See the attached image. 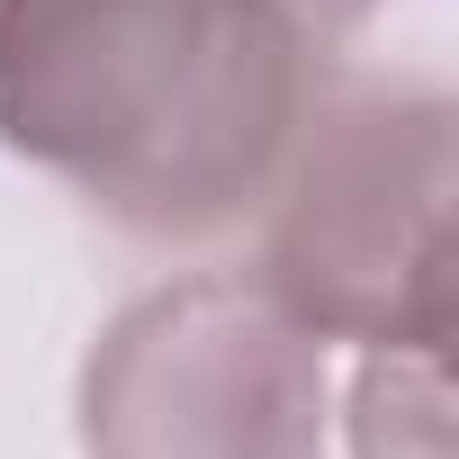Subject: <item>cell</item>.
Listing matches in <instances>:
<instances>
[{
  "label": "cell",
  "instance_id": "cell-4",
  "mask_svg": "<svg viewBox=\"0 0 459 459\" xmlns=\"http://www.w3.org/2000/svg\"><path fill=\"white\" fill-rule=\"evenodd\" d=\"M351 441H360V459H450L441 351H369V369L351 387Z\"/></svg>",
  "mask_w": 459,
  "mask_h": 459
},
{
  "label": "cell",
  "instance_id": "cell-5",
  "mask_svg": "<svg viewBox=\"0 0 459 459\" xmlns=\"http://www.w3.org/2000/svg\"><path fill=\"white\" fill-rule=\"evenodd\" d=\"M289 10H298V28L325 46V37H342V28H360L369 10H378V0H289Z\"/></svg>",
  "mask_w": 459,
  "mask_h": 459
},
{
  "label": "cell",
  "instance_id": "cell-3",
  "mask_svg": "<svg viewBox=\"0 0 459 459\" xmlns=\"http://www.w3.org/2000/svg\"><path fill=\"white\" fill-rule=\"evenodd\" d=\"M91 459H325V333L262 280L144 289L82 360Z\"/></svg>",
  "mask_w": 459,
  "mask_h": 459
},
{
  "label": "cell",
  "instance_id": "cell-2",
  "mask_svg": "<svg viewBox=\"0 0 459 459\" xmlns=\"http://www.w3.org/2000/svg\"><path fill=\"white\" fill-rule=\"evenodd\" d=\"M262 289L325 342H450V100L342 91L307 108L271 189Z\"/></svg>",
  "mask_w": 459,
  "mask_h": 459
},
{
  "label": "cell",
  "instance_id": "cell-1",
  "mask_svg": "<svg viewBox=\"0 0 459 459\" xmlns=\"http://www.w3.org/2000/svg\"><path fill=\"white\" fill-rule=\"evenodd\" d=\"M307 108L289 0H0V144L144 244L262 216Z\"/></svg>",
  "mask_w": 459,
  "mask_h": 459
}]
</instances>
